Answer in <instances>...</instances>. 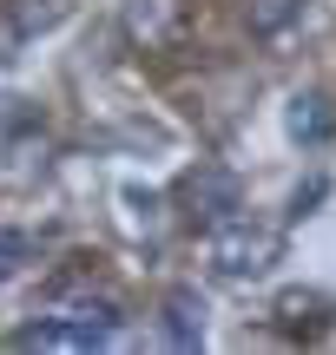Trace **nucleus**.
<instances>
[{
	"mask_svg": "<svg viewBox=\"0 0 336 355\" xmlns=\"http://www.w3.org/2000/svg\"><path fill=\"white\" fill-rule=\"evenodd\" d=\"M60 20H66V0H0V66L20 60L26 40L53 33Z\"/></svg>",
	"mask_w": 336,
	"mask_h": 355,
	"instance_id": "39448f33",
	"label": "nucleus"
},
{
	"mask_svg": "<svg viewBox=\"0 0 336 355\" xmlns=\"http://www.w3.org/2000/svg\"><path fill=\"white\" fill-rule=\"evenodd\" d=\"M178 211H185V224H198V230H211V224H224L231 211H244V184H237V171L192 165L185 184H178Z\"/></svg>",
	"mask_w": 336,
	"mask_h": 355,
	"instance_id": "f03ea898",
	"label": "nucleus"
},
{
	"mask_svg": "<svg viewBox=\"0 0 336 355\" xmlns=\"http://www.w3.org/2000/svg\"><path fill=\"white\" fill-rule=\"evenodd\" d=\"M40 316L79 322V329H99V336H112V329H119V303H112L106 290H92V283H60V290H47Z\"/></svg>",
	"mask_w": 336,
	"mask_h": 355,
	"instance_id": "20e7f679",
	"label": "nucleus"
},
{
	"mask_svg": "<svg viewBox=\"0 0 336 355\" xmlns=\"http://www.w3.org/2000/svg\"><path fill=\"white\" fill-rule=\"evenodd\" d=\"M158 336H165L171 349H198L205 343V296L198 290H171L165 309H158Z\"/></svg>",
	"mask_w": 336,
	"mask_h": 355,
	"instance_id": "6e6552de",
	"label": "nucleus"
},
{
	"mask_svg": "<svg viewBox=\"0 0 336 355\" xmlns=\"http://www.w3.org/2000/svg\"><path fill=\"white\" fill-rule=\"evenodd\" d=\"M330 322H336V303H330L324 290H284V296H277V329H284V336L317 343Z\"/></svg>",
	"mask_w": 336,
	"mask_h": 355,
	"instance_id": "423d86ee",
	"label": "nucleus"
},
{
	"mask_svg": "<svg viewBox=\"0 0 336 355\" xmlns=\"http://www.w3.org/2000/svg\"><path fill=\"white\" fill-rule=\"evenodd\" d=\"M205 263L218 270L224 283L271 277V263H284V224H271V217H251V211H231L224 224L205 230Z\"/></svg>",
	"mask_w": 336,
	"mask_h": 355,
	"instance_id": "f257e3e1",
	"label": "nucleus"
},
{
	"mask_svg": "<svg viewBox=\"0 0 336 355\" xmlns=\"http://www.w3.org/2000/svg\"><path fill=\"white\" fill-rule=\"evenodd\" d=\"M284 125H290V139H297V145H324L330 132H336V112H330L324 92H297L290 112H284Z\"/></svg>",
	"mask_w": 336,
	"mask_h": 355,
	"instance_id": "1a4fd4ad",
	"label": "nucleus"
},
{
	"mask_svg": "<svg viewBox=\"0 0 336 355\" xmlns=\"http://www.w3.org/2000/svg\"><path fill=\"white\" fill-rule=\"evenodd\" d=\"M317 204H324V178H310V184H297V198H290V217L317 211Z\"/></svg>",
	"mask_w": 336,
	"mask_h": 355,
	"instance_id": "f8f14e48",
	"label": "nucleus"
},
{
	"mask_svg": "<svg viewBox=\"0 0 336 355\" xmlns=\"http://www.w3.org/2000/svg\"><path fill=\"white\" fill-rule=\"evenodd\" d=\"M192 26V0H119V33L139 53H171Z\"/></svg>",
	"mask_w": 336,
	"mask_h": 355,
	"instance_id": "7ed1b4c3",
	"label": "nucleus"
},
{
	"mask_svg": "<svg viewBox=\"0 0 336 355\" xmlns=\"http://www.w3.org/2000/svg\"><path fill=\"white\" fill-rule=\"evenodd\" d=\"M26 257H33V237H26V230H13V224H0V283H7Z\"/></svg>",
	"mask_w": 336,
	"mask_h": 355,
	"instance_id": "9b49d317",
	"label": "nucleus"
},
{
	"mask_svg": "<svg viewBox=\"0 0 336 355\" xmlns=\"http://www.w3.org/2000/svg\"><path fill=\"white\" fill-rule=\"evenodd\" d=\"M106 343H112V336L60 322V316H40V322H26V329H13V349H53V355H79V349H106Z\"/></svg>",
	"mask_w": 336,
	"mask_h": 355,
	"instance_id": "0eeeda50",
	"label": "nucleus"
},
{
	"mask_svg": "<svg viewBox=\"0 0 336 355\" xmlns=\"http://www.w3.org/2000/svg\"><path fill=\"white\" fill-rule=\"evenodd\" d=\"M297 13H303V0H244V26H251L258 40H277Z\"/></svg>",
	"mask_w": 336,
	"mask_h": 355,
	"instance_id": "9d476101",
	"label": "nucleus"
}]
</instances>
